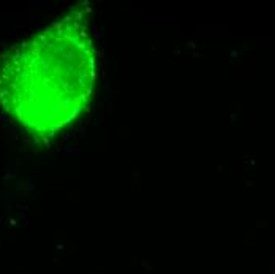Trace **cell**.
I'll return each mask as SVG.
<instances>
[{
  "label": "cell",
  "instance_id": "1",
  "mask_svg": "<svg viewBox=\"0 0 275 274\" xmlns=\"http://www.w3.org/2000/svg\"><path fill=\"white\" fill-rule=\"evenodd\" d=\"M86 22L67 16L0 55V106L24 130L51 136L79 116L95 84Z\"/></svg>",
  "mask_w": 275,
  "mask_h": 274
}]
</instances>
